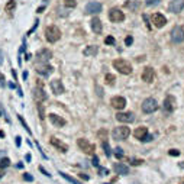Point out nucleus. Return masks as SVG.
<instances>
[{
	"label": "nucleus",
	"mask_w": 184,
	"mask_h": 184,
	"mask_svg": "<svg viewBox=\"0 0 184 184\" xmlns=\"http://www.w3.org/2000/svg\"><path fill=\"white\" fill-rule=\"evenodd\" d=\"M113 67L120 73V74H125V76H128V74L132 73V65H131V62H128L126 60H122V58L115 60Z\"/></svg>",
	"instance_id": "f257e3e1"
},
{
	"label": "nucleus",
	"mask_w": 184,
	"mask_h": 184,
	"mask_svg": "<svg viewBox=\"0 0 184 184\" xmlns=\"http://www.w3.org/2000/svg\"><path fill=\"white\" fill-rule=\"evenodd\" d=\"M45 38H47L48 42H57L58 39L61 38V31L57 28V26H54V25H51V26H48L47 29H45Z\"/></svg>",
	"instance_id": "f03ea898"
},
{
	"label": "nucleus",
	"mask_w": 184,
	"mask_h": 184,
	"mask_svg": "<svg viewBox=\"0 0 184 184\" xmlns=\"http://www.w3.org/2000/svg\"><path fill=\"white\" fill-rule=\"evenodd\" d=\"M129 135H131V131H129V128H126V126L115 128L113 132H112V136H113V139H116V141H123V139H126Z\"/></svg>",
	"instance_id": "7ed1b4c3"
},
{
	"label": "nucleus",
	"mask_w": 184,
	"mask_h": 184,
	"mask_svg": "<svg viewBox=\"0 0 184 184\" xmlns=\"http://www.w3.org/2000/svg\"><path fill=\"white\" fill-rule=\"evenodd\" d=\"M157 109H158V103H157L155 99H152V97H148L142 102V112L144 113H154Z\"/></svg>",
	"instance_id": "20e7f679"
},
{
	"label": "nucleus",
	"mask_w": 184,
	"mask_h": 184,
	"mask_svg": "<svg viewBox=\"0 0 184 184\" xmlns=\"http://www.w3.org/2000/svg\"><path fill=\"white\" fill-rule=\"evenodd\" d=\"M171 41L174 44H181L184 42V29L183 26H174L171 29Z\"/></svg>",
	"instance_id": "39448f33"
},
{
	"label": "nucleus",
	"mask_w": 184,
	"mask_h": 184,
	"mask_svg": "<svg viewBox=\"0 0 184 184\" xmlns=\"http://www.w3.org/2000/svg\"><path fill=\"white\" fill-rule=\"evenodd\" d=\"M77 145H78V148H80L81 151H84L86 154H89V155H93L96 151V146L93 145V144H90L84 138H80V139L77 141Z\"/></svg>",
	"instance_id": "423d86ee"
},
{
	"label": "nucleus",
	"mask_w": 184,
	"mask_h": 184,
	"mask_svg": "<svg viewBox=\"0 0 184 184\" xmlns=\"http://www.w3.org/2000/svg\"><path fill=\"white\" fill-rule=\"evenodd\" d=\"M162 107H164V110L167 112V113H173V112L175 110V107H177V100H175L174 96H171V94L167 96V97L164 99Z\"/></svg>",
	"instance_id": "0eeeda50"
},
{
	"label": "nucleus",
	"mask_w": 184,
	"mask_h": 184,
	"mask_svg": "<svg viewBox=\"0 0 184 184\" xmlns=\"http://www.w3.org/2000/svg\"><path fill=\"white\" fill-rule=\"evenodd\" d=\"M109 19L112 20L113 23L123 22L125 20V13L120 9H118V7H113V9H110V12H109Z\"/></svg>",
	"instance_id": "6e6552de"
},
{
	"label": "nucleus",
	"mask_w": 184,
	"mask_h": 184,
	"mask_svg": "<svg viewBox=\"0 0 184 184\" xmlns=\"http://www.w3.org/2000/svg\"><path fill=\"white\" fill-rule=\"evenodd\" d=\"M100 12H102V5H100L99 2H90L84 9V13H87V15H97Z\"/></svg>",
	"instance_id": "1a4fd4ad"
},
{
	"label": "nucleus",
	"mask_w": 184,
	"mask_h": 184,
	"mask_svg": "<svg viewBox=\"0 0 184 184\" xmlns=\"http://www.w3.org/2000/svg\"><path fill=\"white\" fill-rule=\"evenodd\" d=\"M116 119L122 123H132L135 120V115L131 113V112H119L116 115Z\"/></svg>",
	"instance_id": "9d476101"
},
{
	"label": "nucleus",
	"mask_w": 184,
	"mask_h": 184,
	"mask_svg": "<svg viewBox=\"0 0 184 184\" xmlns=\"http://www.w3.org/2000/svg\"><path fill=\"white\" fill-rule=\"evenodd\" d=\"M110 104H112V107H115L116 110H122V109H125V106H126V99L122 97V96H115L113 99L110 100Z\"/></svg>",
	"instance_id": "9b49d317"
},
{
	"label": "nucleus",
	"mask_w": 184,
	"mask_h": 184,
	"mask_svg": "<svg viewBox=\"0 0 184 184\" xmlns=\"http://www.w3.org/2000/svg\"><path fill=\"white\" fill-rule=\"evenodd\" d=\"M142 80L145 81V83H152V81L155 80V71H154V68L146 67L145 70L142 71Z\"/></svg>",
	"instance_id": "f8f14e48"
},
{
	"label": "nucleus",
	"mask_w": 184,
	"mask_h": 184,
	"mask_svg": "<svg viewBox=\"0 0 184 184\" xmlns=\"http://www.w3.org/2000/svg\"><path fill=\"white\" fill-rule=\"evenodd\" d=\"M168 9L171 13H180L184 9V0H171Z\"/></svg>",
	"instance_id": "ddd939ff"
},
{
	"label": "nucleus",
	"mask_w": 184,
	"mask_h": 184,
	"mask_svg": "<svg viewBox=\"0 0 184 184\" xmlns=\"http://www.w3.org/2000/svg\"><path fill=\"white\" fill-rule=\"evenodd\" d=\"M151 20H152V23H154V26H157V28H162V26H165V23H167L165 16L161 13H154Z\"/></svg>",
	"instance_id": "4468645a"
},
{
	"label": "nucleus",
	"mask_w": 184,
	"mask_h": 184,
	"mask_svg": "<svg viewBox=\"0 0 184 184\" xmlns=\"http://www.w3.org/2000/svg\"><path fill=\"white\" fill-rule=\"evenodd\" d=\"M52 70H54V68H52L51 65H48L47 62H44V64H38V65H36V73L41 74V76H44V77L49 76V74L52 73Z\"/></svg>",
	"instance_id": "2eb2a0df"
},
{
	"label": "nucleus",
	"mask_w": 184,
	"mask_h": 184,
	"mask_svg": "<svg viewBox=\"0 0 184 184\" xmlns=\"http://www.w3.org/2000/svg\"><path fill=\"white\" fill-rule=\"evenodd\" d=\"M51 90L54 94H62L65 89H64V84H62L60 80H52L51 81Z\"/></svg>",
	"instance_id": "dca6fc26"
},
{
	"label": "nucleus",
	"mask_w": 184,
	"mask_h": 184,
	"mask_svg": "<svg viewBox=\"0 0 184 184\" xmlns=\"http://www.w3.org/2000/svg\"><path fill=\"white\" fill-rule=\"evenodd\" d=\"M33 99L36 100V103H42L44 100H47V94H45V90L42 87H36L33 90Z\"/></svg>",
	"instance_id": "f3484780"
},
{
	"label": "nucleus",
	"mask_w": 184,
	"mask_h": 184,
	"mask_svg": "<svg viewBox=\"0 0 184 184\" xmlns=\"http://www.w3.org/2000/svg\"><path fill=\"white\" fill-rule=\"evenodd\" d=\"M36 58H38V61H41V62H48L52 58V52L49 51V49H41V51H38V54H36Z\"/></svg>",
	"instance_id": "a211bd4d"
},
{
	"label": "nucleus",
	"mask_w": 184,
	"mask_h": 184,
	"mask_svg": "<svg viewBox=\"0 0 184 184\" xmlns=\"http://www.w3.org/2000/svg\"><path fill=\"white\" fill-rule=\"evenodd\" d=\"M51 145L55 146L58 151H61V152H67V151H68V146H67V144H64L62 141H60L58 138H51Z\"/></svg>",
	"instance_id": "6ab92c4d"
},
{
	"label": "nucleus",
	"mask_w": 184,
	"mask_h": 184,
	"mask_svg": "<svg viewBox=\"0 0 184 184\" xmlns=\"http://www.w3.org/2000/svg\"><path fill=\"white\" fill-rule=\"evenodd\" d=\"M49 120H51L52 125H55V126H58V128L64 126V125L67 123L65 119L61 118V116H58V115H55V113H51V115H49Z\"/></svg>",
	"instance_id": "aec40b11"
},
{
	"label": "nucleus",
	"mask_w": 184,
	"mask_h": 184,
	"mask_svg": "<svg viewBox=\"0 0 184 184\" xmlns=\"http://www.w3.org/2000/svg\"><path fill=\"white\" fill-rule=\"evenodd\" d=\"M113 170L118 173V174H122V175H126L129 173V168H128V165H125L123 162H116L113 165Z\"/></svg>",
	"instance_id": "412c9836"
},
{
	"label": "nucleus",
	"mask_w": 184,
	"mask_h": 184,
	"mask_svg": "<svg viewBox=\"0 0 184 184\" xmlns=\"http://www.w3.org/2000/svg\"><path fill=\"white\" fill-rule=\"evenodd\" d=\"M91 29H93L94 33H102L103 26H102V20H100L99 18H93V19H91Z\"/></svg>",
	"instance_id": "4be33fe9"
},
{
	"label": "nucleus",
	"mask_w": 184,
	"mask_h": 184,
	"mask_svg": "<svg viewBox=\"0 0 184 184\" xmlns=\"http://www.w3.org/2000/svg\"><path fill=\"white\" fill-rule=\"evenodd\" d=\"M146 133H148V128L139 126V128H136V129H135V132H133V136L136 138V139H141V141H142Z\"/></svg>",
	"instance_id": "5701e85b"
},
{
	"label": "nucleus",
	"mask_w": 184,
	"mask_h": 184,
	"mask_svg": "<svg viewBox=\"0 0 184 184\" xmlns=\"http://www.w3.org/2000/svg\"><path fill=\"white\" fill-rule=\"evenodd\" d=\"M99 52V48L96 47V45H90V47H87L84 49V55L86 57H90V55H96Z\"/></svg>",
	"instance_id": "b1692460"
},
{
	"label": "nucleus",
	"mask_w": 184,
	"mask_h": 184,
	"mask_svg": "<svg viewBox=\"0 0 184 184\" xmlns=\"http://www.w3.org/2000/svg\"><path fill=\"white\" fill-rule=\"evenodd\" d=\"M61 174V177H64V178L67 180V181H70V183H73V184H81L78 180H76V178H73V177H70L68 174H65V173H60Z\"/></svg>",
	"instance_id": "393cba45"
},
{
	"label": "nucleus",
	"mask_w": 184,
	"mask_h": 184,
	"mask_svg": "<svg viewBox=\"0 0 184 184\" xmlns=\"http://www.w3.org/2000/svg\"><path fill=\"white\" fill-rule=\"evenodd\" d=\"M104 80H106V83H107L109 86H113V84H115V81H116V77H115L113 74H106Z\"/></svg>",
	"instance_id": "a878e982"
},
{
	"label": "nucleus",
	"mask_w": 184,
	"mask_h": 184,
	"mask_svg": "<svg viewBox=\"0 0 184 184\" xmlns=\"http://www.w3.org/2000/svg\"><path fill=\"white\" fill-rule=\"evenodd\" d=\"M97 138L102 139V141H106L107 139V131L106 129H100L99 132H97Z\"/></svg>",
	"instance_id": "bb28decb"
},
{
	"label": "nucleus",
	"mask_w": 184,
	"mask_h": 184,
	"mask_svg": "<svg viewBox=\"0 0 184 184\" xmlns=\"http://www.w3.org/2000/svg\"><path fill=\"white\" fill-rule=\"evenodd\" d=\"M15 7H16V2L15 0H9V3L6 5V12L9 13V12H13Z\"/></svg>",
	"instance_id": "cd10ccee"
},
{
	"label": "nucleus",
	"mask_w": 184,
	"mask_h": 184,
	"mask_svg": "<svg viewBox=\"0 0 184 184\" xmlns=\"http://www.w3.org/2000/svg\"><path fill=\"white\" fill-rule=\"evenodd\" d=\"M10 165V160L9 158H3V160L0 161V170H5L6 167H9Z\"/></svg>",
	"instance_id": "c85d7f7f"
},
{
	"label": "nucleus",
	"mask_w": 184,
	"mask_h": 184,
	"mask_svg": "<svg viewBox=\"0 0 184 184\" xmlns=\"http://www.w3.org/2000/svg\"><path fill=\"white\" fill-rule=\"evenodd\" d=\"M64 5H65V7H70V9H73V7H76L77 2H76V0H64Z\"/></svg>",
	"instance_id": "c756f323"
},
{
	"label": "nucleus",
	"mask_w": 184,
	"mask_h": 184,
	"mask_svg": "<svg viewBox=\"0 0 184 184\" xmlns=\"http://www.w3.org/2000/svg\"><path fill=\"white\" fill-rule=\"evenodd\" d=\"M18 119H19V122L22 123V126H23L25 129H26V132H28V133H31V129H29V126H28V123L25 122V119L22 118V116H20V115H19V116H18Z\"/></svg>",
	"instance_id": "7c9ffc66"
},
{
	"label": "nucleus",
	"mask_w": 184,
	"mask_h": 184,
	"mask_svg": "<svg viewBox=\"0 0 184 184\" xmlns=\"http://www.w3.org/2000/svg\"><path fill=\"white\" fill-rule=\"evenodd\" d=\"M103 148H104V152H106V155H107V157L112 155V152H110V145H109L106 141H103Z\"/></svg>",
	"instance_id": "2f4dec72"
},
{
	"label": "nucleus",
	"mask_w": 184,
	"mask_h": 184,
	"mask_svg": "<svg viewBox=\"0 0 184 184\" xmlns=\"http://www.w3.org/2000/svg\"><path fill=\"white\" fill-rule=\"evenodd\" d=\"M38 112H39V118L41 119L45 118V110H44V106L41 103H38Z\"/></svg>",
	"instance_id": "473e14b6"
},
{
	"label": "nucleus",
	"mask_w": 184,
	"mask_h": 184,
	"mask_svg": "<svg viewBox=\"0 0 184 184\" xmlns=\"http://www.w3.org/2000/svg\"><path fill=\"white\" fill-rule=\"evenodd\" d=\"M115 155H116V158H122L123 157V149L122 148H116V149H115Z\"/></svg>",
	"instance_id": "72a5a7b5"
},
{
	"label": "nucleus",
	"mask_w": 184,
	"mask_h": 184,
	"mask_svg": "<svg viewBox=\"0 0 184 184\" xmlns=\"http://www.w3.org/2000/svg\"><path fill=\"white\" fill-rule=\"evenodd\" d=\"M129 162H131V165H141L144 161H142V160H136V158H131Z\"/></svg>",
	"instance_id": "f704fd0d"
},
{
	"label": "nucleus",
	"mask_w": 184,
	"mask_h": 184,
	"mask_svg": "<svg viewBox=\"0 0 184 184\" xmlns=\"http://www.w3.org/2000/svg\"><path fill=\"white\" fill-rule=\"evenodd\" d=\"M146 6H157L160 3V0H145Z\"/></svg>",
	"instance_id": "c9c22d12"
},
{
	"label": "nucleus",
	"mask_w": 184,
	"mask_h": 184,
	"mask_svg": "<svg viewBox=\"0 0 184 184\" xmlns=\"http://www.w3.org/2000/svg\"><path fill=\"white\" fill-rule=\"evenodd\" d=\"M104 44H106V45H113V44H115V38H113V36H107V38L104 39Z\"/></svg>",
	"instance_id": "e433bc0d"
},
{
	"label": "nucleus",
	"mask_w": 184,
	"mask_h": 184,
	"mask_svg": "<svg viewBox=\"0 0 184 184\" xmlns=\"http://www.w3.org/2000/svg\"><path fill=\"white\" fill-rule=\"evenodd\" d=\"M132 42H133V38H132V36H128V38L125 39V44H126L128 47H129V45H132Z\"/></svg>",
	"instance_id": "4c0bfd02"
},
{
	"label": "nucleus",
	"mask_w": 184,
	"mask_h": 184,
	"mask_svg": "<svg viewBox=\"0 0 184 184\" xmlns=\"http://www.w3.org/2000/svg\"><path fill=\"white\" fill-rule=\"evenodd\" d=\"M170 155H173V157L177 155V157H178L180 155V151H178V149H170Z\"/></svg>",
	"instance_id": "58836bf2"
},
{
	"label": "nucleus",
	"mask_w": 184,
	"mask_h": 184,
	"mask_svg": "<svg viewBox=\"0 0 184 184\" xmlns=\"http://www.w3.org/2000/svg\"><path fill=\"white\" fill-rule=\"evenodd\" d=\"M152 139V135H149V133H146L145 136H144V139H142V141L144 142H149Z\"/></svg>",
	"instance_id": "ea45409f"
},
{
	"label": "nucleus",
	"mask_w": 184,
	"mask_h": 184,
	"mask_svg": "<svg viewBox=\"0 0 184 184\" xmlns=\"http://www.w3.org/2000/svg\"><path fill=\"white\" fill-rule=\"evenodd\" d=\"M99 171H100V175H106V174H109V171L106 170V168H102V167L99 168Z\"/></svg>",
	"instance_id": "a19ab883"
},
{
	"label": "nucleus",
	"mask_w": 184,
	"mask_h": 184,
	"mask_svg": "<svg viewBox=\"0 0 184 184\" xmlns=\"http://www.w3.org/2000/svg\"><path fill=\"white\" fill-rule=\"evenodd\" d=\"M23 178L26 180V181H32V180H33V177H32V175H29L28 173H26V174H23Z\"/></svg>",
	"instance_id": "79ce46f5"
},
{
	"label": "nucleus",
	"mask_w": 184,
	"mask_h": 184,
	"mask_svg": "<svg viewBox=\"0 0 184 184\" xmlns=\"http://www.w3.org/2000/svg\"><path fill=\"white\" fill-rule=\"evenodd\" d=\"M93 165H94V167H99V158H97V157H93Z\"/></svg>",
	"instance_id": "37998d69"
},
{
	"label": "nucleus",
	"mask_w": 184,
	"mask_h": 184,
	"mask_svg": "<svg viewBox=\"0 0 184 184\" xmlns=\"http://www.w3.org/2000/svg\"><path fill=\"white\" fill-rule=\"evenodd\" d=\"M39 170H41V173H42V174L47 175V177H51V174H48V171H47V170H44V167H39Z\"/></svg>",
	"instance_id": "c03bdc74"
},
{
	"label": "nucleus",
	"mask_w": 184,
	"mask_h": 184,
	"mask_svg": "<svg viewBox=\"0 0 184 184\" xmlns=\"http://www.w3.org/2000/svg\"><path fill=\"white\" fill-rule=\"evenodd\" d=\"M20 139H22L20 136H16V145H18V146L20 145Z\"/></svg>",
	"instance_id": "a18cd8bd"
},
{
	"label": "nucleus",
	"mask_w": 184,
	"mask_h": 184,
	"mask_svg": "<svg viewBox=\"0 0 184 184\" xmlns=\"http://www.w3.org/2000/svg\"><path fill=\"white\" fill-rule=\"evenodd\" d=\"M81 178H84V180H89V175H84V174H80Z\"/></svg>",
	"instance_id": "49530a36"
},
{
	"label": "nucleus",
	"mask_w": 184,
	"mask_h": 184,
	"mask_svg": "<svg viewBox=\"0 0 184 184\" xmlns=\"http://www.w3.org/2000/svg\"><path fill=\"white\" fill-rule=\"evenodd\" d=\"M44 9H45V6H41V7H39V9H38V13H41V12H42Z\"/></svg>",
	"instance_id": "de8ad7c7"
},
{
	"label": "nucleus",
	"mask_w": 184,
	"mask_h": 184,
	"mask_svg": "<svg viewBox=\"0 0 184 184\" xmlns=\"http://www.w3.org/2000/svg\"><path fill=\"white\" fill-rule=\"evenodd\" d=\"M3 175H5V170H0V178H2Z\"/></svg>",
	"instance_id": "09e8293b"
}]
</instances>
